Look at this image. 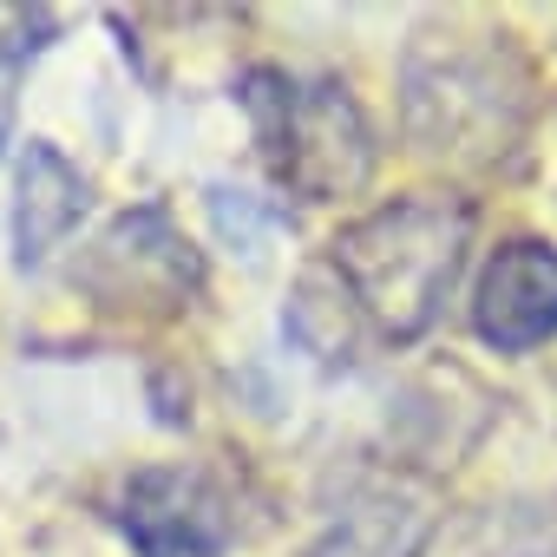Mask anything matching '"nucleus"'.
Listing matches in <instances>:
<instances>
[{"mask_svg":"<svg viewBox=\"0 0 557 557\" xmlns=\"http://www.w3.org/2000/svg\"><path fill=\"white\" fill-rule=\"evenodd\" d=\"M407 138L459 171H492L524 151L537 119V73L511 34L420 27L400 60Z\"/></svg>","mask_w":557,"mask_h":557,"instance_id":"nucleus-1","label":"nucleus"},{"mask_svg":"<svg viewBox=\"0 0 557 557\" xmlns=\"http://www.w3.org/2000/svg\"><path fill=\"white\" fill-rule=\"evenodd\" d=\"M466 249H472V203L446 190H407L342 223V236L329 243V269L342 275L368 335L407 348L446 315V296L466 275Z\"/></svg>","mask_w":557,"mask_h":557,"instance_id":"nucleus-2","label":"nucleus"},{"mask_svg":"<svg viewBox=\"0 0 557 557\" xmlns=\"http://www.w3.org/2000/svg\"><path fill=\"white\" fill-rule=\"evenodd\" d=\"M275 184L302 203L355 197L374 171V132L348 79H289L283 66H249L236 86Z\"/></svg>","mask_w":557,"mask_h":557,"instance_id":"nucleus-3","label":"nucleus"},{"mask_svg":"<svg viewBox=\"0 0 557 557\" xmlns=\"http://www.w3.org/2000/svg\"><path fill=\"white\" fill-rule=\"evenodd\" d=\"M73 289L92 309L171 322L203 296V249L177 230L164 203H138L86 243V256L73 262Z\"/></svg>","mask_w":557,"mask_h":557,"instance_id":"nucleus-4","label":"nucleus"},{"mask_svg":"<svg viewBox=\"0 0 557 557\" xmlns=\"http://www.w3.org/2000/svg\"><path fill=\"white\" fill-rule=\"evenodd\" d=\"M112 518H119V531L138 557H223L236 544L230 492L203 466H184V459L138 466L119 485Z\"/></svg>","mask_w":557,"mask_h":557,"instance_id":"nucleus-5","label":"nucleus"},{"mask_svg":"<svg viewBox=\"0 0 557 557\" xmlns=\"http://www.w3.org/2000/svg\"><path fill=\"white\" fill-rule=\"evenodd\" d=\"M472 335L492 355H537L557 342V243L505 236L472 275Z\"/></svg>","mask_w":557,"mask_h":557,"instance_id":"nucleus-6","label":"nucleus"},{"mask_svg":"<svg viewBox=\"0 0 557 557\" xmlns=\"http://www.w3.org/2000/svg\"><path fill=\"white\" fill-rule=\"evenodd\" d=\"M92 184L86 171L53 145V138H27L14 158V262L40 269L86 216Z\"/></svg>","mask_w":557,"mask_h":557,"instance_id":"nucleus-7","label":"nucleus"},{"mask_svg":"<svg viewBox=\"0 0 557 557\" xmlns=\"http://www.w3.org/2000/svg\"><path fill=\"white\" fill-rule=\"evenodd\" d=\"M283 329H289V342H296L302 355H315V361H329V368H348V361L361 355V342H368V322H361V309L348 302L342 275H335L329 262L302 269V283L289 289V309H283Z\"/></svg>","mask_w":557,"mask_h":557,"instance_id":"nucleus-8","label":"nucleus"},{"mask_svg":"<svg viewBox=\"0 0 557 557\" xmlns=\"http://www.w3.org/2000/svg\"><path fill=\"white\" fill-rule=\"evenodd\" d=\"M210 216H216V230H223L236 249H256L262 230L275 223V210H262L249 190H230V184H210Z\"/></svg>","mask_w":557,"mask_h":557,"instance_id":"nucleus-9","label":"nucleus"}]
</instances>
